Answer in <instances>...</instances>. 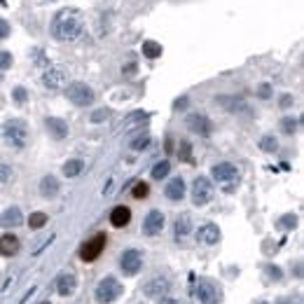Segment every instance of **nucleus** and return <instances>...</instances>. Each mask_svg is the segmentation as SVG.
Segmentation results:
<instances>
[{"label":"nucleus","instance_id":"2f4dec72","mask_svg":"<svg viewBox=\"0 0 304 304\" xmlns=\"http://www.w3.org/2000/svg\"><path fill=\"white\" fill-rule=\"evenodd\" d=\"M14 178V171L10 164H0V185H5V182H10Z\"/></svg>","mask_w":304,"mask_h":304},{"label":"nucleus","instance_id":"0eeeda50","mask_svg":"<svg viewBox=\"0 0 304 304\" xmlns=\"http://www.w3.org/2000/svg\"><path fill=\"white\" fill-rule=\"evenodd\" d=\"M211 176L213 180H218V182H225L227 187L225 189H232V185L239 180V166L237 164H232V162H220V164H215L211 169Z\"/></svg>","mask_w":304,"mask_h":304},{"label":"nucleus","instance_id":"39448f33","mask_svg":"<svg viewBox=\"0 0 304 304\" xmlns=\"http://www.w3.org/2000/svg\"><path fill=\"white\" fill-rule=\"evenodd\" d=\"M66 96L73 105H78V108H87V105L94 103L96 94H94V89H91L89 85H85V82H73V85L66 87Z\"/></svg>","mask_w":304,"mask_h":304},{"label":"nucleus","instance_id":"c85d7f7f","mask_svg":"<svg viewBox=\"0 0 304 304\" xmlns=\"http://www.w3.org/2000/svg\"><path fill=\"white\" fill-rule=\"evenodd\" d=\"M297 127H299V122L295 120V117H283V120H281V129H283V134H295V131H297Z\"/></svg>","mask_w":304,"mask_h":304},{"label":"nucleus","instance_id":"79ce46f5","mask_svg":"<svg viewBox=\"0 0 304 304\" xmlns=\"http://www.w3.org/2000/svg\"><path fill=\"white\" fill-rule=\"evenodd\" d=\"M122 73H127V75H134V73H136V63H127V66L122 68Z\"/></svg>","mask_w":304,"mask_h":304},{"label":"nucleus","instance_id":"dca6fc26","mask_svg":"<svg viewBox=\"0 0 304 304\" xmlns=\"http://www.w3.org/2000/svg\"><path fill=\"white\" fill-rule=\"evenodd\" d=\"M129 222H131V208L129 206H115L112 211H110V225L117 227V230H122V227H127Z\"/></svg>","mask_w":304,"mask_h":304},{"label":"nucleus","instance_id":"7ed1b4c3","mask_svg":"<svg viewBox=\"0 0 304 304\" xmlns=\"http://www.w3.org/2000/svg\"><path fill=\"white\" fill-rule=\"evenodd\" d=\"M189 299H192V304H218L220 290L215 288L213 281L201 279L192 286V290H189Z\"/></svg>","mask_w":304,"mask_h":304},{"label":"nucleus","instance_id":"37998d69","mask_svg":"<svg viewBox=\"0 0 304 304\" xmlns=\"http://www.w3.org/2000/svg\"><path fill=\"white\" fill-rule=\"evenodd\" d=\"M185 105H187V98H178V101H176V105H173V108H176V110H180V108H185Z\"/></svg>","mask_w":304,"mask_h":304},{"label":"nucleus","instance_id":"4c0bfd02","mask_svg":"<svg viewBox=\"0 0 304 304\" xmlns=\"http://www.w3.org/2000/svg\"><path fill=\"white\" fill-rule=\"evenodd\" d=\"M257 96H260V98H269V96H272V87H269V85H260Z\"/></svg>","mask_w":304,"mask_h":304},{"label":"nucleus","instance_id":"6ab92c4d","mask_svg":"<svg viewBox=\"0 0 304 304\" xmlns=\"http://www.w3.org/2000/svg\"><path fill=\"white\" fill-rule=\"evenodd\" d=\"M164 195H166V199H171V201H180L182 197H185V180H182L180 176L171 178L164 187Z\"/></svg>","mask_w":304,"mask_h":304},{"label":"nucleus","instance_id":"5701e85b","mask_svg":"<svg viewBox=\"0 0 304 304\" xmlns=\"http://www.w3.org/2000/svg\"><path fill=\"white\" fill-rule=\"evenodd\" d=\"M82 171H85V162H82V159H70V162L63 164V176L66 178H75V176H80Z\"/></svg>","mask_w":304,"mask_h":304},{"label":"nucleus","instance_id":"a211bd4d","mask_svg":"<svg viewBox=\"0 0 304 304\" xmlns=\"http://www.w3.org/2000/svg\"><path fill=\"white\" fill-rule=\"evenodd\" d=\"M45 127H47L49 136L56 138V140H61V138H66L68 136V124L61 120V117H47V120H45Z\"/></svg>","mask_w":304,"mask_h":304},{"label":"nucleus","instance_id":"aec40b11","mask_svg":"<svg viewBox=\"0 0 304 304\" xmlns=\"http://www.w3.org/2000/svg\"><path fill=\"white\" fill-rule=\"evenodd\" d=\"M75 288H78V281H75L73 274H61L59 279H56V292H59L61 297H68V295H73Z\"/></svg>","mask_w":304,"mask_h":304},{"label":"nucleus","instance_id":"6e6552de","mask_svg":"<svg viewBox=\"0 0 304 304\" xmlns=\"http://www.w3.org/2000/svg\"><path fill=\"white\" fill-rule=\"evenodd\" d=\"M213 199V182L206 176H197L192 182V204L195 206H206Z\"/></svg>","mask_w":304,"mask_h":304},{"label":"nucleus","instance_id":"4be33fe9","mask_svg":"<svg viewBox=\"0 0 304 304\" xmlns=\"http://www.w3.org/2000/svg\"><path fill=\"white\" fill-rule=\"evenodd\" d=\"M189 232H192V218H189V213H180L176 218V225H173V234L180 239V237H187Z\"/></svg>","mask_w":304,"mask_h":304},{"label":"nucleus","instance_id":"b1692460","mask_svg":"<svg viewBox=\"0 0 304 304\" xmlns=\"http://www.w3.org/2000/svg\"><path fill=\"white\" fill-rule=\"evenodd\" d=\"M140 49H143V56H147V59H159L162 56V45L155 43V40H145Z\"/></svg>","mask_w":304,"mask_h":304},{"label":"nucleus","instance_id":"423d86ee","mask_svg":"<svg viewBox=\"0 0 304 304\" xmlns=\"http://www.w3.org/2000/svg\"><path fill=\"white\" fill-rule=\"evenodd\" d=\"M105 243H108V237H105V232H96L91 239H87L82 243V248H80V257L82 262H94L101 257V253L105 250Z\"/></svg>","mask_w":304,"mask_h":304},{"label":"nucleus","instance_id":"c9c22d12","mask_svg":"<svg viewBox=\"0 0 304 304\" xmlns=\"http://www.w3.org/2000/svg\"><path fill=\"white\" fill-rule=\"evenodd\" d=\"M12 96H14V101H17V103H26V89H24V87H17Z\"/></svg>","mask_w":304,"mask_h":304},{"label":"nucleus","instance_id":"bb28decb","mask_svg":"<svg viewBox=\"0 0 304 304\" xmlns=\"http://www.w3.org/2000/svg\"><path fill=\"white\" fill-rule=\"evenodd\" d=\"M45 225H47V213H43V211L30 213V218H28L30 230H40V227H45Z\"/></svg>","mask_w":304,"mask_h":304},{"label":"nucleus","instance_id":"58836bf2","mask_svg":"<svg viewBox=\"0 0 304 304\" xmlns=\"http://www.w3.org/2000/svg\"><path fill=\"white\" fill-rule=\"evenodd\" d=\"M267 276H269V279H274V281H281V269L279 267H269Z\"/></svg>","mask_w":304,"mask_h":304},{"label":"nucleus","instance_id":"f257e3e1","mask_svg":"<svg viewBox=\"0 0 304 304\" xmlns=\"http://www.w3.org/2000/svg\"><path fill=\"white\" fill-rule=\"evenodd\" d=\"M82 30H85V24L75 10H61L52 21V35L59 43H73L82 35Z\"/></svg>","mask_w":304,"mask_h":304},{"label":"nucleus","instance_id":"4468645a","mask_svg":"<svg viewBox=\"0 0 304 304\" xmlns=\"http://www.w3.org/2000/svg\"><path fill=\"white\" fill-rule=\"evenodd\" d=\"M197 241L204 243V246H215L220 241V230L218 225H213V222H206V225H201L197 230Z\"/></svg>","mask_w":304,"mask_h":304},{"label":"nucleus","instance_id":"2eb2a0df","mask_svg":"<svg viewBox=\"0 0 304 304\" xmlns=\"http://www.w3.org/2000/svg\"><path fill=\"white\" fill-rule=\"evenodd\" d=\"M19 248H21V241H19V237H14V234H10V232L0 237V255H3V257L17 255Z\"/></svg>","mask_w":304,"mask_h":304},{"label":"nucleus","instance_id":"72a5a7b5","mask_svg":"<svg viewBox=\"0 0 304 304\" xmlns=\"http://www.w3.org/2000/svg\"><path fill=\"white\" fill-rule=\"evenodd\" d=\"M12 63H14L12 54L3 49V52H0V70H7V68H12Z\"/></svg>","mask_w":304,"mask_h":304},{"label":"nucleus","instance_id":"473e14b6","mask_svg":"<svg viewBox=\"0 0 304 304\" xmlns=\"http://www.w3.org/2000/svg\"><path fill=\"white\" fill-rule=\"evenodd\" d=\"M147 145H150V136H138V138H134V140H131V150H136V152H138V150H145V147Z\"/></svg>","mask_w":304,"mask_h":304},{"label":"nucleus","instance_id":"ea45409f","mask_svg":"<svg viewBox=\"0 0 304 304\" xmlns=\"http://www.w3.org/2000/svg\"><path fill=\"white\" fill-rule=\"evenodd\" d=\"M180 147H182V150H180V157H182V159H187V162H189V145L185 143V140H182Z\"/></svg>","mask_w":304,"mask_h":304},{"label":"nucleus","instance_id":"c756f323","mask_svg":"<svg viewBox=\"0 0 304 304\" xmlns=\"http://www.w3.org/2000/svg\"><path fill=\"white\" fill-rule=\"evenodd\" d=\"M131 195H134V199H145L147 195H150V185L147 182H136L134 185V189H131Z\"/></svg>","mask_w":304,"mask_h":304},{"label":"nucleus","instance_id":"f704fd0d","mask_svg":"<svg viewBox=\"0 0 304 304\" xmlns=\"http://www.w3.org/2000/svg\"><path fill=\"white\" fill-rule=\"evenodd\" d=\"M108 117H110V110H105V108L96 110V112H91V122H94V124H98V122H105Z\"/></svg>","mask_w":304,"mask_h":304},{"label":"nucleus","instance_id":"f03ea898","mask_svg":"<svg viewBox=\"0 0 304 304\" xmlns=\"http://www.w3.org/2000/svg\"><path fill=\"white\" fill-rule=\"evenodd\" d=\"M3 136H5L7 145L14 150H24L28 143V127L24 120H7L3 124Z\"/></svg>","mask_w":304,"mask_h":304},{"label":"nucleus","instance_id":"a878e982","mask_svg":"<svg viewBox=\"0 0 304 304\" xmlns=\"http://www.w3.org/2000/svg\"><path fill=\"white\" fill-rule=\"evenodd\" d=\"M169 171H171V164H169V162H166V159H164V162H157V164L152 166L150 176L155 178V180H162V178H166V176H169Z\"/></svg>","mask_w":304,"mask_h":304},{"label":"nucleus","instance_id":"c03bdc74","mask_svg":"<svg viewBox=\"0 0 304 304\" xmlns=\"http://www.w3.org/2000/svg\"><path fill=\"white\" fill-rule=\"evenodd\" d=\"M159 304H180V302H178V299H173V297H164Z\"/></svg>","mask_w":304,"mask_h":304},{"label":"nucleus","instance_id":"20e7f679","mask_svg":"<svg viewBox=\"0 0 304 304\" xmlns=\"http://www.w3.org/2000/svg\"><path fill=\"white\" fill-rule=\"evenodd\" d=\"M122 292H124V286H122L120 281L115 276H105V279L98 281L96 290H94V297H96L98 304H110V302H115V299H120Z\"/></svg>","mask_w":304,"mask_h":304},{"label":"nucleus","instance_id":"1a4fd4ad","mask_svg":"<svg viewBox=\"0 0 304 304\" xmlns=\"http://www.w3.org/2000/svg\"><path fill=\"white\" fill-rule=\"evenodd\" d=\"M143 267V253L136 248H129L120 255V269L124 272V276H136Z\"/></svg>","mask_w":304,"mask_h":304},{"label":"nucleus","instance_id":"cd10ccee","mask_svg":"<svg viewBox=\"0 0 304 304\" xmlns=\"http://www.w3.org/2000/svg\"><path fill=\"white\" fill-rule=\"evenodd\" d=\"M260 150L262 152H276V150H279V140L274 138V136H262Z\"/></svg>","mask_w":304,"mask_h":304},{"label":"nucleus","instance_id":"f8f14e48","mask_svg":"<svg viewBox=\"0 0 304 304\" xmlns=\"http://www.w3.org/2000/svg\"><path fill=\"white\" fill-rule=\"evenodd\" d=\"M63 82H66V70L59 66H47L43 73V85L47 87V89H59V87H63Z\"/></svg>","mask_w":304,"mask_h":304},{"label":"nucleus","instance_id":"a19ab883","mask_svg":"<svg viewBox=\"0 0 304 304\" xmlns=\"http://www.w3.org/2000/svg\"><path fill=\"white\" fill-rule=\"evenodd\" d=\"M290 105H292V96H290V94L281 96V108H290Z\"/></svg>","mask_w":304,"mask_h":304},{"label":"nucleus","instance_id":"9b49d317","mask_svg":"<svg viewBox=\"0 0 304 304\" xmlns=\"http://www.w3.org/2000/svg\"><path fill=\"white\" fill-rule=\"evenodd\" d=\"M166 225V218L162 211H150L145 215V220H143V234L145 237H157L159 232L164 230Z\"/></svg>","mask_w":304,"mask_h":304},{"label":"nucleus","instance_id":"7c9ffc66","mask_svg":"<svg viewBox=\"0 0 304 304\" xmlns=\"http://www.w3.org/2000/svg\"><path fill=\"white\" fill-rule=\"evenodd\" d=\"M276 225H279L281 230H295V227H297V215L288 213V215H283V218H281Z\"/></svg>","mask_w":304,"mask_h":304},{"label":"nucleus","instance_id":"a18cd8bd","mask_svg":"<svg viewBox=\"0 0 304 304\" xmlns=\"http://www.w3.org/2000/svg\"><path fill=\"white\" fill-rule=\"evenodd\" d=\"M43 304H49V302H43Z\"/></svg>","mask_w":304,"mask_h":304},{"label":"nucleus","instance_id":"e433bc0d","mask_svg":"<svg viewBox=\"0 0 304 304\" xmlns=\"http://www.w3.org/2000/svg\"><path fill=\"white\" fill-rule=\"evenodd\" d=\"M10 30H12L10 28V24H7L5 19H0V40H5V37L10 35Z\"/></svg>","mask_w":304,"mask_h":304},{"label":"nucleus","instance_id":"393cba45","mask_svg":"<svg viewBox=\"0 0 304 304\" xmlns=\"http://www.w3.org/2000/svg\"><path fill=\"white\" fill-rule=\"evenodd\" d=\"M215 103H220L222 108H227V110H246V103H243L241 98H227V96H220V98H215Z\"/></svg>","mask_w":304,"mask_h":304},{"label":"nucleus","instance_id":"ddd939ff","mask_svg":"<svg viewBox=\"0 0 304 304\" xmlns=\"http://www.w3.org/2000/svg\"><path fill=\"white\" fill-rule=\"evenodd\" d=\"M171 288V283L164 279V276H155V279H150L143 286V295L145 297H162V295H166Z\"/></svg>","mask_w":304,"mask_h":304},{"label":"nucleus","instance_id":"412c9836","mask_svg":"<svg viewBox=\"0 0 304 304\" xmlns=\"http://www.w3.org/2000/svg\"><path fill=\"white\" fill-rule=\"evenodd\" d=\"M59 189H61V185L54 176H45L43 180H40V195H43L45 199H54V197L59 195Z\"/></svg>","mask_w":304,"mask_h":304},{"label":"nucleus","instance_id":"9d476101","mask_svg":"<svg viewBox=\"0 0 304 304\" xmlns=\"http://www.w3.org/2000/svg\"><path fill=\"white\" fill-rule=\"evenodd\" d=\"M185 124H187V129L197 136H211V131H213L211 120H208L206 115H201V112H192V115H187Z\"/></svg>","mask_w":304,"mask_h":304},{"label":"nucleus","instance_id":"f3484780","mask_svg":"<svg viewBox=\"0 0 304 304\" xmlns=\"http://www.w3.org/2000/svg\"><path fill=\"white\" fill-rule=\"evenodd\" d=\"M24 222V215H21V211H19L17 206H10L5 208V211L0 213V227H5V230H10V227H19Z\"/></svg>","mask_w":304,"mask_h":304}]
</instances>
